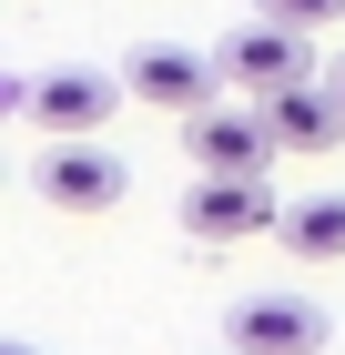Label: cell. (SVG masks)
<instances>
[{"label": "cell", "instance_id": "obj_8", "mask_svg": "<svg viewBox=\"0 0 345 355\" xmlns=\"http://www.w3.org/2000/svg\"><path fill=\"white\" fill-rule=\"evenodd\" d=\"M264 122H274V142H285V153H335V142H345V92H335V71L274 92Z\"/></svg>", "mask_w": 345, "mask_h": 355}, {"label": "cell", "instance_id": "obj_7", "mask_svg": "<svg viewBox=\"0 0 345 355\" xmlns=\"http://www.w3.org/2000/svg\"><path fill=\"white\" fill-rule=\"evenodd\" d=\"M183 223L203 234V244H244V234H285V203H274L264 173H254V183H193Z\"/></svg>", "mask_w": 345, "mask_h": 355}, {"label": "cell", "instance_id": "obj_4", "mask_svg": "<svg viewBox=\"0 0 345 355\" xmlns=\"http://www.w3.org/2000/svg\"><path fill=\"white\" fill-rule=\"evenodd\" d=\"M31 193H41L51 214H112V203L133 193V173H122L112 142H41V153H31Z\"/></svg>", "mask_w": 345, "mask_h": 355}, {"label": "cell", "instance_id": "obj_1", "mask_svg": "<svg viewBox=\"0 0 345 355\" xmlns=\"http://www.w3.org/2000/svg\"><path fill=\"white\" fill-rule=\"evenodd\" d=\"M133 102L122 71H92V61H61V71H31V82L0 92V112L41 122V142H102V122Z\"/></svg>", "mask_w": 345, "mask_h": 355}, {"label": "cell", "instance_id": "obj_6", "mask_svg": "<svg viewBox=\"0 0 345 355\" xmlns=\"http://www.w3.org/2000/svg\"><path fill=\"white\" fill-rule=\"evenodd\" d=\"M183 132H193L203 183H254V173L285 153V142H274V122H264V102H213L203 122H183Z\"/></svg>", "mask_w": 345, "mask_h": 355}, {"label": "cell", "instance_id": "obj_11", "mask_svg": "<svg viewBox=\"0 0 345 355\" xmlns=\"http://www.w3.org/2000/svg\"><path fill=\"white\" fill-rule=\"evenodd\" d=\"M0 355H41V345H0Z\"/></svg>", "mask_w": 345, "mask_h": 355}, {"label": "cell", "instance_id": "obj_2", "mask_svg": "<svg viewBox=\"0 0 345 355\" xmlns=\"http://www.w3.org/2000/svg\"><path fill=\"white\" fill-rule=\"evenodd\" d=\"M213 61H224V92H244V102H274V92L315 82V31H285V21H234L224 41H213Z\"/></svg>", "mask_w": 345, "mask_h": 355}, {"label": "cell", "instance_id": "obj_12", "mask_svg": "<svg viewBox=\"0 0 345 355\" xmlns=\"http://www.w3.org/2000/svg\"><path fill=\"white\" fill-rule=\"evenodd\" d=\"M335 92H345V61H335Z\"/></svg>", "mask_w": 345, "mask_h": 355}, {"label": "cell", "instance_id": "obj_3", "mask_svg": "<svg viewBox=\"0 0 345 355\" xmlns=\"http://www.w3.org/2000/svg\"><path fill=\"white\" fill-rule=\"evenodd\" d=\"M122 82H133V102H142V112L203 122V112L224 102V61H213V51H183V41H142V51L122 61Z\"/></svg>", "mask_w": 345, "mask_h": 355}, {"label": "cell", "instance_id": "obj_5", "mask_svg": "<svg viewBox=\"0 0 345 355\" xmlns=\"http://www.w3.org/2000/svg\"><path fill=\"white\" fill-rule=\"evenodd\" d=\"M325 335H335V315L305 295H244L224 304V345L234 355H325Z\"/></svg>", "mask_w": 345, "mask_h": 355}, {"label": "cell", "instance_id": "obj_9", "mask_svg": "<svg viewBox=\"0 0 345 355\" xmlns=\"http://www.w3.org/2000/svg\"><path fill=\"white\" fill-rule=\"evenodd\" d=\"M274 244L294 264H345V193H315V203H285V234Z\"/></svg>", "mask_w": 345, "mask_h": 355}, {"label": "cell", "instance_id": "obj_13", "mask_svg": "<svg viewBox=\"0 0 345 355\" xmlns=\"http://www.w3.org/2000/svg\"><path fill=\"white\" fill-rule=\"evenodd\" d=\"M213 355H234V345H213Z\"/></svg>", "mask_w": 345, "mask_h": 355}, {"label": "cell", "instance_id": "obj_10", "mask_svg": "<svg viewBox=\"0 0 345 355\" xmlns=\"http://www.w3.org/2000/svg\"><path fill=\"white\" fill-rule=\"evenodd\" d=\"M264 21H285V31H335L345 0H264Z\"/></svg>", "mask_w": 345, "mask_h": 355}]
</instances>
